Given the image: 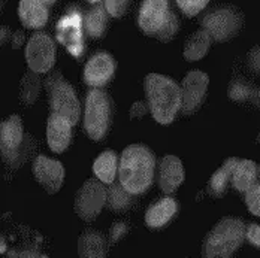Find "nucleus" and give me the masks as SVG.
I'll use <instances>...</instances> for the list:
<instances>
[{"label": "nucleus", "mask_w": 260, "mask_h": 258, "mask_svg": "<svg viewBox=\"0 0 260 258\" xmlns=\"http://www.w3.org/2000/svg\"><path fill=\"white\" fill-rule=\"evenodd\" d=\"M156 173V155L144 143L124 148L118 161V181L132 194H144L151 187Z\"/></svg>", "instance_id": "obj_1"}, {"label": "nucleus", "mask_w": 260, "mask_h": 258, "mask_svg": "<svg viewBox=\"0 0 260 258\" xmlns=\"http://www.w3.org/2000/svg\"><path fill=\"white\" fill-rule=\"evenodd\" d=\"M148 107L158 124H171L181 110V87L172 78L148 73L144 81Z\"/></svg>", "instance_id": "obj_2"}, {"label": "nucleus", "mask_w": 260, "mask_h": 258, "mask_svg": "<svg viewBox=\"0 0 260 258\" xmlns=\"http://www.w3.org/2000/svg\"><path fill=\"white\" fill-rule=\"evenodd\" d=\"M245 229L244 221L236 216L221 218L207 234L202 255L205 258L232 257L245 240Z\"/></svg>", "instance_id": "obj_3"}, {"label": "nucleus", "mask_w": 260, "mask_h": 258, "mask_svg": "<svg viewBox=\"0 0 260 258\" xmlns=\"http://www.w3.org/2000/svg\"><path fill=\"white\" fill-rule=\"evenodd\" d=\"M112 121V100L101 88H91L85 99L84 130L91 140H102Z\"/></svg>", "instance_id": "obj_4"}, {"label": "nucleus", "mask_w": 260, "mask_h": 258, "mask_svg": "<svg viewBox=\"0 0 260 258\" xmlns=\"http://www.w3.org/2000/svg\"><path fill=\"white\" fill-rule=\"evenodd\" d=\"M201 24L211 34L212 41L228 42L241 31L244 15L234 5H218L202 15Z\"/></svg>", "instance_id": "obj_5"}, {"label": "nucleus", "mask_w": 260, "mask_h": 258, "mask_svg": "<svg viewBox=\"0 0 260 258\" xmlns=\"http://www.w3.org/2000/svg\"><path fill=\"white\" fill-rule=\"evenodd\" d=\"M106 205V188L99 178L87 179L75 196V212L82 221H94Z\"/></svg>", "instance_id": "obj_6"}, {"label": "nucleus", "mask_w": 260, "mask_h": 258, "mask_svg": "<svg viewBox=\"0 0 260 258\" xmlns=\"http://www.w3.org/2000/svg\"><path fill=\"white\" fill-rule=\"evenodd\" d=\"M209 77L202 70H191L182 78L181 84V112L184 115L194 114L205 102L208 91Z\"/></svg>", "instance_id": "obj_7"}, {"label": "nucleus", "mask_w": 260, "mask_h": 258, "mask_svg": "<svg viewBox=\"0 0 260 258\" xmlns=\"http://www.w3.org/2000/svg\"><path fill=\"white\" fill-rule=\"evenodd\" d=\"M28 69L38 73L50 72L55 61V47L52 39L45 33H35L26 47Z\"/></svg>", "instance_id": "obj_8"}, {"label": "nucleus", "mask_w": 260, "mask_h": 258, "mask_svg": "<svg viewBox=\"0 0 260 258\" xmlns=\"http://www.w3.org/2000/svg\"><path fill=\"white\" fill-rule=\"evenodd\" d=\"M24 142L23 120L18 115H11L0 126V151L6 163L12 164L20 160Z\"/></svg>", "instance_id": "obj_9"}, {"label": "nucleus", "mask_w": 260, "mask_h": 258, "mask_svg": "<svg viewBox=\"0 0 260 258\" xmlns=\"http://www.w3.org/2000/svg\"><path fill=\"white\" fill-rule=\"evenodd\" d=\"M84 20L79 12H69L61 17L57 23V41L66 48L72 57H81L84 52V38H82Z\"/></svg>", "instance_id": "obj_10"}, {"label": "nucleus", "mask_w": 260, "mask_h": 258, "mask_svg": "<svg viewBox=\"0 0 260 258\" xmlns=\"http://www.w3.org/2000/svg\"><path fill=\"white\" fill-rule=\"evenodd\" d=\"M48 96L51 114L66 117L75 126L79 121V102L74 87L64 79H61L55 87H52Z\"/></svg>", "instance_id": "obj_11"}, {"label": "nucleus", "mask_w": 260, "mask_h": 258, "mask_svg": "<svg viewBox=\"0 0 260 258\" xmlns=\"http://www.w3.org/2000/svg\"><path fill=\"white\" fill-rule=\"evenodd\" d=\"M31 172L36 181L50 194H55L61 188L64 181L63 164L58 160L48 158L47 155H38L33 160Z\"/></svg>", "instance_id": "obj_12"}, {"label": "nucleus", "mask_w": 260, "mask_h": 258, "mask_svg": "<svg viewBox=\"0 0 260 258\" xmlns=\"http://www.w3.org/2000/svg\"><path fill=\"white\" fill-rule=\"evenodd\" d=\"M115 73V60L109 52H96L93 54L85 67H84V81L91 88L105 87Z\"/></svg>", "instance_id": "obj_13"}, {"label": "nucleus", "mask_w": 260, "mask_h": 258, "mask_svg": "<svg viewBox=\"0 0 260 258\" xmlns=\"http://www.w3.org/2000/svg\"><path fill=\"white\" fill-rule=\"evenodd\" d=\"M168 0H144L138 15V24L145 34L153 36L169 15Z\"/></svg>", "instance_id": "obj_14"}, {"label": "nucleus", "mask_w": 260, "mask_h": 258, "mask_svg": "<svg viewBox=\"0 0 260 258\" xmlns=\"http://www.w3.org/2000/svg\"><path fill=\"white\" fill-rule=\"evenodd\" d=\"M74 124L66 117L58 114H51L47 121V140L52 153L61 154L68 150L72 140Z\"/></svg>", "instance_id": "obj_15"}, {"label": "nucleus", "mask_w": 260, "mask_h": 258, "mask_svg": "<svg viewBox=\"0 0 260 258\" xmlns=\"http://www.w3.org/2000/svg\"><path fill=\"white\" fill-rule=\"evenodd\" d=\"M184 167L177 155H165L158 164V185L163 193H175L184 182Z\"/></svg>", "instance_id": "obj_16"}, {"label": "nucleus", "mask_w": 260, "mask_h": 258, "mask_svg": "<svg viewBox=\"0 0 260 258\" xmlns=\"http://www.w3.org/2000/svg\"><path fill=\"white\" fill-rule=\"evenodd\" d=\"M178 212V202L174 197H161L151 203L145 212V223L150 229L158 230L168 226Z\"/></svg>", "instance_id": "obj_17"}, {"label": "nucleus", "mask_w": 260, "mask_h": 258, "mask_svg": "<svg viewBox=\"0 0 260 258\" xmlns=\"http://www.w3.org/2000/svg\"><path fill=\"white\" fill-rule=\"evenodd\" d=\"M18 17L27 28H42L48 21V9L42 0H20Z\"/></svg>", "instance_id": "obj_18"}, {"label": "nucleus", "mask_w": 260, "mask_h": 258, "mask_svg": "<svg viewBox=\"0 0 260 258\" xmlns=\"http://www.w3.org/2000/svg\"><path fill=\"white\" fill-rule=\"evenodd\" d=\"M108 240L104 233L88 229L81 233L78 239V254L79 257L98 258L105 257L108 252Z\"/></svg>", "instance_id": "obj_19"}, {"label": "nucleus", "mask_w": 260, "mask_h": 258, "mask_svg": "<svg viewBox=\"0 0 260 258\" xmlns=\"http://www.w3.org/2000/svg\"><path fill=\"white\" fill-rule=\"evenodd\" d=\"M228 96L235 103H250L260 107V87L245 78H235L228 88Z\"/></svg>", "instance_id": "obj_20"}, {"label": "nucleus", "mask_w": 260, "mask_h": 258, "mask_svg": "<svg viewBox=\"0 0 260 258\" xmlns=\"http://www.w3.org/2000/svg\"><path fill=\"white\" fill-rule=\"evenodd\" d=\"M259 179V166L253 160H239L232 173V185L236 191H248Z\"/></svg>", "instance_id": "obj_21"}, {"label": "nucleus", "mask_w": 260, "mask_h": 258, "mask_svg": "<svg viewBox=\"0 0 260 258\" xmlns=\"http://www.w3.org/2000/svg\"><path fill=\"white\" fill-rule=\"evenodd\" d=\"M212 38L205 28L196 30L188 36L184 44V58L187 61H199L202 60L211 48Z\"/></svg>", "instance_id": "obj_22"}, {"label": "nucleus", "mask_w": 260, "mask_h": 258, "mask_svg": "<svg viewBox=\"0 0 260 258\" xmlns=\"http://www.w3.org/2000/svg\"><path fill=\"white\" fill-rule=\"evenodd\" d=\"M118 161L120 160L114 151H111V150L104 151L93 163V172H94L96 178H99L106 185L112 183L117 176Z\"/></svg>", "instance_id": "obj_23"}, {"label": "nucleus", "mask_w": 260, "mask_h": 258, "mask_svg": "<svg viewBox=\"0 0 260 258\" xmlns=\"http://www.w3.org/2000/svg\"><path fill=\"white\" fill-rule=\"evenodd\" d=\"M133 196L130 191L124 188L121 182H112L109 183V188L106 190V205L115 212L126 210L133 203Z\"/></svg>", "instance_id": "obj_24"}, {"label": "nucleus", "mask_w": 260, "mask_h": 258, "mask_svg": "<svg viewBox=\"0 0 260 258\" xmlns=\"http://www.w3.org/2000/svg\"><path fill=\"white\" fill-rule=\"evenodd\" d=\"M41 87H42V82H41L39 73L28 69L20 84V100L27 106L33 104L39 97Z\"/></svg>", "instance_id": "obj_25"}, {"label": "nucleus", "mask_w": 260, "mask_h": 258, "mask_svg": "<svg viewBox=\"0 0 260 258\" xmlns=\"http://www.w3.org/2000/svg\"><path fill=\"white\" fill-rule=\"evenodd\" d=\"M106 14H108L106 8L96 6L84 18L85 30H87L88 36H91L93 39L102 38V34L105 33V28H106V24H108V15Z\"/></svg>", "instance_id": "obj_26"}, {"label": "nucleus", "mask_w": 260, "mask_h": 258, "mask_svg": "<svg viewBox=\"0 0 260 258\" xmlns=\"http://www.w3.org/2000/svg\"><path fill=\"white\" fill-rule=\"evenodd\" d=\"M232 182V170L221 164L220 169H217L208 181V193L212 197H223L228 193V187Z\"/></svg>", "instance_id": "obj_27"}, {"label": "nucleus", "mask_w": 260, "mask_h": 258, "mask_svg": "<svg viewBox=\"0 0 260 258\" xmlns=\"http://www.w3.org/2000/svg\"><path fill=\"white\" fill-rule=\"evenodd\" d=\"M178 28H180V21H178L177 15L171 11L166 21L153 34V38H156L157 41H161V42H169L178 33Z\"/></svg>", "instance_id": "obj_28"}, {"label": "nucleus", "mask_w": 260, "mask_h": 258, "mask_svg": "<svg viewBox=\"0 0 260 258\" xmlns=\"http://www.w3.org/2000/svg\"><path fill=\"white\" fill-rule=\"evenodd\" d=\"M208 3L209 0H177L178 8L187 17H194L201 14L208 6Z\"/></svg>", "instance_id": "obj_29"}, {"label": "nucleus", "mask_w": 260, "mask_h": 258, "mask_svg": "<svg viewBox=\"0 0 260 258\" xmlns=\"http://www.w3.org/2000/svg\"><path fill=\"white\" fill-rule=\"evenodd\" d=\"M245 205L247 209L254 215L260 216V182L257 181L248 191H245Z\"/></svg>", "instance_id": "obj_30"}, {"label": "nucleus", "mask_w": 260, "mask_h": 258, "mask_svg": "<svg viewBox=\"0 0 260 258\" xmlns=\"http://www.w3.org/2000/svg\"><path fill=\"white\" fill-rule=\"evenodd\" d=\"M129 229L130 227L124 221H115L111 227V232H109V245L118 243L129 233Z\"/></svg>", "instance_id": "obj_31"}, {"label": "nucleus", "mask_w": 260, "mask_h": 258, "mask_svg": "<svg viewBox=\"0 0 260 258\" xmlns=\"http://www.w3.org/2000/svg\"><path fill=\"white\" fill-rule=\"evenodd\" d=\"M129 0H105V8L111 17H123L127 9Z\"/></svg>", "instance_id": "obj_32"}, {"label": "nucleus", "mask_w": 260, "mask_h": 258, "mask_svg": "<svg viewBox=\"0 0 260 258\" xmlns=\"http://www.w3.org/2000/svg\"><path fill=\"white\" fill-rule=\"evenodd\" d=\"M247 66L254 75L260 77V45L253 47L247 54Z\"/></svg>", "instance_id": "obj_33"}, {"label": "nucleus", "mask_w": 260, "mask_h": 258, "mask_svg": "<svg viewBox=\"0 0 260 258\" xmlns=\"http://www.w3.org/2000/svg\"><path fill=\"white\" fill-rule=\"evenodd\" d=\"M245 240L253 245L254 248L260 249V226L259 224H248L247 229H245Z\"/></svg>", "instance_id": "obj_34"}, {"label": "nucleus", "mask_w": 260, "mask_h": 258, "mask_svg": "<svg viewBox=\"0 0 260 258\" xmlns=\"http://www.w3.org/2000/svg\"><path fill=\"white\" fill-rule=\"evenodd\" d=\"M148 104H145L144 102H135V103L132 104V107H130V118L132 120H136V118H141V117H144L147 112H148Z\"/></svg>", "instance_id": "obj_35"}, {"label": "nucleus", "mask_w": 260, "mask_h": 258, "mask_svg": "<svg viewBox=\"0 0 260 258\" xmlns=\"http://www.w3.org/2000/svg\"><path fill=\"white\" fill-rule=\"evenodd\" d=\"M61 79H63V77H61L60 72H54V73H51L50 77L47 78L45 79V90H47V93H50L52 90V87H55Z\"/></svg>", "instance_id": "obj_36"}, {"label": "nucleus", "mask_w": 260, "mask_h": 258, "mask_svg": "<svg viewBox=\"0 0 260 258\" xmlns=\"http://www.w3.org/2000/svg\"><path fill=\"white\" fill-rule=\"evenodd\" d=\"M11 257H47L45 254H39L36 251H30V249H21V251H11L9 252Z\"/></svg>", "instance_id": "obj_37"}, {"label": "nucleus", "mask_w": 260, "mask_h": 258, "mask_svg": "<svg viewBox=\"0 0 260 258\" xmlns=\"http://www.w3.org/2000/svg\"><path fill=\"white\" fill-rule=\"evenodd\" d=\"M0 251H2V254H5L6 252V243H5V240L2 239V248H0Z\"/></svg>", "instance_id": "obj_38"}, {"label": "nucleus", "mask_w": 260, "mask_h": 258, "mask_svg": "<svg viewBox=\"0 0 260 258\" xmlns=\"http://www.w3.org/2000/svg\"><path fill=\"white\" fill-rule=\"evenodd\" d=\"M42 2H44L45 5H52V3H54L55 0H42Z\"/></svg>", "instance_id": "obj_39"}, {"label": "nucleus", "mask_w": 260, "mask_h": 258, "mask_svg": "<svg viewBox=\"0 0 260 258\" xmlns=\"http://www.w3.org/2000/svg\"><path fill=\"white\" fill-rule=\"evenodd\" d=\"M87 2H88V3H98L99 0H87Z\"/></svg>", "instance_id": "obj_40"}, {"label": "nucleus", "mask_w": 260, "mask_h": 258, "mask_svg": "<svg viewBox=\"0 0 260 258\" xmlns=\"http://www.w3.org/2000/svg\"><path fill=\"white\" fill-rule=\"evenodd\" d=\"M259 176H260V166H259Z\"/></svg>", "instance_id": "obj_41"}]
</instances>
